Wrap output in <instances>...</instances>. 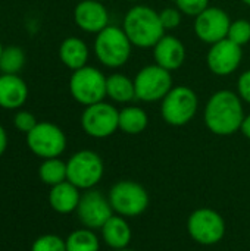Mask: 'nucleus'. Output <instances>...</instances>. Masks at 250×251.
I'll return each mask as SVG.
<instances>
[{"instance_id": "nucleus-34", "label": "nucleus", "mask_w": 250, "mask_h": 251, "mask_svg": "<svg viewBox=\"0 0 250 251\" xmlns=\"http://www.w3.org/2000/svg\"><path fill=\"white\" fill-rule=\"evenodd\" d=\"M3 49H4V47H3V46H1V43H0V57H1V53H3Z\"/></svg>"}, {"instance_id": "nucleus-2", "label": "nucleus", "mask_w": 250, "mask_h": 251, "mask_svg": "<svg viewBox=\"0 0 250 251\" xmlns=\"http://www.w3.org/2000/svg\"><path fill=\"white\" fill-rule=\"evenodd\" d=\"M122 29L131 44L140 49H153L165 35L159 12L146 4H136L125 13Z\"/></svg>"}, {"instance_id": "nucleus-23", "label": "nucleus", "mask_w": 250, "mask_h": 251, "mask_svg": "<svg viewBox=\"0 0 250 251\" xmlns=\"http://www.w3.org/2000/svg\"><path fill=\"white\" fill-rule=\"evenodd\" d=\"M38 176L44 184H47L50 187H55L63 181H68L66 179V163L57 157L44 159V162L38 168Z\"/></svg>"}, {"instance_id": "nucleus-16", "label": "nucleus", "mask_w": 250, "mask_h": 251, "mask_svg": "<svg viewBox=\"0 0 250 251\" xmlns=\"http://www.w3.org/2000/svg\"><path fill=\"white\" fill-rule=\"evenodd\" d=\"M155 63L172 72L183 66L186 60V46L174 35H164L153 47Z\"/></svg>"}, {"instance_id": "nucleus-9", "label": "nucleus", "mask_w": 250, "mask_h": 251, "mask_svg": "<svg viewBox=\"0 0 250 251\" xmlns=\"http://www.w3.org/2000/svg\"><path fill=\"white\" fill-rule=\"evenodd\" d=\"M28 149L41 159L59 157L66 149L63 131L52 122H38L27 134Z\"/></svg>"}, {"instance_id": "nucleus-4", "label": "nucleus", "mask_w": 250, "mask_h": 251, "mask_svg": "<svg viewBox=\"0 0 250 251\" xmlns=\"http://www.w3.org/2000/svg\"><path fill=\"white\" fill-rule=\"evenodd\" d=\"M106 78L102 71L94 66H84L72 71L69 78V93L72 99L83 104L91 106L105 100L106 96Z\"/></svg>"}, {"instance_id": "nucleus-28", "label": "nucleus", "mask_w": 250, "mask_h": 251, "mask_svg": "<svg viewBox=\"0 0 250 251\" xmlns=\"http://www.w3.org/2000/svg\"><path fill=\"white\" fill-rule=\"evenodd\" d=\"M175 7L187 16H199L203 10L209 7V0H174Z\"/></svg>"}, {"instance_id": "nucleus-25", "label": "nucleus", "mask_w": 250, "mask_h": 251, "mask_svg": "<svg viewBox=\"0 0 250 251\" xmlns=\"http://www.w3.org/2000/svg\"><path fill=\"white\" fill-rule=\"evenodd\" d=\"M25 63V53L18 46H9L3 49L0 57L1 74H18Z\"/></svg>"}, {"instance_id": "nucleus-19", "label": "nucleus", "mask_w": 250, "mask_h": 251, "mask_svg": "<svg viewBox=\"0 0 250 251\" xmlns=\"http://www.w3.org/2000/svg\"><path fill=\"white\" fill-rule=\"evenodd\" d=\"M102 238L106 246H109L112 250H122L127 249L131 243L133 232L128 225V222L124 219V216L113 215L102 228Z\"/></svg>"}, {"instance_id": "nucleus-38", "label": "nucleus", "mask_w": 250, "mask_h": 251, "mask_svg": "<svg viewBox=\"0 0 250 251\" xmlns=\"http://www.w3.org/2000/svg\"><path fill=\"white\" fill-rule=\"evenodd\" d=\"M99 1H105V0H99Z\"/></svg>"}, {"instance_id": "nucleus-30", "label": "nucleus", "mask_w": 250, "mask_h": 251, "mask_svg": "<svg viewBox=\"0 0 250 251\" xmlns=\"http://www.w3.org/2000/svg\"><path fill=\"white\" fill-rule=\"evenodd\" d=\"M37 119L32 113L27 112V110H19L15 118H13V125L18 131L24 132V134H28L35 125H37Z\"/></svg>"}, {"instance_id": "nucleus-37", "label": "nucleus", "mask_w": 250, "mask_h": 251, "mask_svg": "<svg viewBox=\"0 0 250 251\" xmlns=\"http://www.w3.org/2000/svg\"><path fill=\"white\" fill-rule=\"evenodd\" d=\"M127 1H140V0H127Z\"/></svg>"}, {"instance_id": "nucleus-26", "label": "nucleus", "mask_w": 250, "mask_h": 251, "mask_svg": "<svg viewBox=\"0 0 250 251\" xmlns=\"http://www.w3.org/2000/svg\"><path fill=\"white\" fill-rule=\"evenodd\" d=\"M228 40L239 46H245L250 41V21L248 19H236L231 21L230 29H228Z\"/></svg>"}, {"instance_id": "nucleus-3", "label": "nucleus", "mask_w": 250, "mask_h": 251, "mask_svg": "<svg viewBox=\"0 0 250 251\" xmlns=\"http://www.w3.org/2000/svg\"><path fill=\"white\" fill-rule=\"evenodd\" d=\"M133 44L122 28L108 25L94 38V53L99 62L106 68H121L131 56Z\"/></svg>"}, {"instance_id": "nucleus-17", "label": "nucleus", "mask_w": 250, "mask_h": 251, "mask_svg": "<svg viewBox=\"0 0 250 251\" xmlns=\"http://www.w3.org/2000/svg\"><path fill=\"white\" fill-rule=\"evenodd\" d=\"M28 99V85L18 74L0 75V107L16 110Z\"/></svg>"}, {"instance_id": "nucleus-29", "label": "nucleus", "mask_w": 250, "mask_h": 251, "mask_svg": "<svg viewBox=\"0 0 250 251\" xmlns=\"http://www.w3.org/2000/svg\"><path fill=\"white\" fill-rule=\"evenodd\" d=\"M181 16H183V13L177 7H165L159 12V18H161V22H162L165 31L175 29L181 24Z\"/></svg>"}, {"instance_id": "nucleus-36", "label": "nucleus", "mask_w": 250, "mask_h": 251, "mask_svg": "<svg viewBox=\"0 0 250 251\" xmlns=\"http://www.w3.org/2000/svg\"><path fill=\"white\" fill-rule=\"evenodd\" d=\"M111 251H133V250H128V249H122V250H111Z\"/></svg>"}, {"instance_id": "nucleus-7", "label": "nucleus", "mask_w": 250, "mask_h": 251, "mask_svg": "<svg viewBox=\"0 0 250 251\" xmlns=\"http://www.w3.org/2000/svg\"><path fill=\"white\" fill-rule=\"evenodd\" d=\"M109 203L113 212L124 218L141 215L149 206L147 191L134 181H119L109 191Z\"/></svg>"}, {"instance_id": "nucleus-15", "label": "nucleus", "mask_w": 250, "mask_h": 251, "mask_svg": "<svg viewBox=\"0 0 250 251\" xmlns=\"http://www.w3.org/2000/svg\"><path fill=\"white\" fill-rule=\"evenodd\" d=\"M74 21L80 29L99 34L109 25V12L103 1L81 0L74 9Z\"/></svg>"}, {"instance_id": "nucleus-20", "label": "nucleus", "mask_w": 250, "mask_h": 251, "mask_svg": "<svg viewBox=\"0 0 250 251\" xmlns=\"http://www.w3.org/2000/svg\"><path fill=\"white\" fill-rule=\"evenodd\" d=\"M59 59L71 71L87 66L88 47L84 40L78 37H68L59 46Z\"/></svg>"}, {"instance_id": "nucleus-27", "label": "nucleus", "mask_w": 250, "mask_h": 251, "mask_svg": "<svg viewBox=\"0 0 250 251\" xmlns=\"http://www.w3.org/2000/svg\"><path fill=\"white\" fill-rule=\"evenodd\" d=\"M31 251H66V243L60 237L49 234L38 237L34 241Z\"/></svg>"}, {"instance_id": "nucleus-11", "label": "nucleus", "mask_w": 250, "mask_h": 251, "mask_svg": "<svg viewBox=\"0 0 250 251\" xmlns=\"http://www.w3.org/2000/svg\"><path fill=\"white\" fill-rule=\"evenodd\" d=\"M190 237L202 246L218 244L225 235V222L222 216L212 209H197L187 221Z\"/></svg>"}, {"instance_id": "nucleus-13", "label": "nucleus", "mask_w": 250, "mask_h": 251, "mask_svg": "<svg viewBox=\"0 0 250 251\" xmlns=\"http://www.w3.org/2000/svg\"><path fill=\"white\" fill-rule=\"evenodd\" d=\"M80 222L88 229H100L112 216L113 209L100 191L88 190L81 196L80 204L77 207Z\"/></svg>"}, {"instance_id": "nucleus-18", "label": "nucleus", "mask_w": 250, "mask_h": 251, "mask_svg": "<svg viewBox=\"0 0 250 251\" xmlns=\"http://www.w3.org/2000/svg\"><path fill=\"white\" fill-rule=\"evenodd\" d=\"M78 190L80 188H77L69 181H63V182L52 187V190L49 193L50 207L60 215L72 213L74 210H77V207L80 204L81 194Z\"/></svg>"}, {"instance_id": "nucleus-8", "label": "nucleus", "mask_w": 250, "mask_h": 251, "mask_svg": "<svg viewBox=\"0 0 250 251\" xmlns=\"http://www.w3.org/2000/svg\"><path fill=\"white\" fill-rule=\"evenodd\" d=\"M134 88L137 100L146 103L162 101L172 88V75L156 63L147 65L137 72L134 78Z\"/></svg>"}, {"instance_id": "nucleus-5", "label": "nucleus", "mask_w": 250, "mask_h": 251, "mask_svg": "<svg viewBox=\"0 0 250 251\" xmlns=\"http://www.w3.org/2000/svg\"><path fill=\"white\" fill-rule=\"evenodd\" d=\"M197 109V94L190 87L178 85L172 87L171 91L162 99L161 115L167 124L172 126H183L196 116Z\"/></svg>"}, {"instance_id": "nucleus-12", "label": "nucleus", "mask_w": 250, "mask_h": 251, "mask_svg": "<svg viewBox=\"0 0 250 251\" xmlns=\"http://www.w3.org/2000/svg\"><path fill=\"white\" fill-rule=\"evenodd\" d=\"M243 59L242 46L224 38L218 43L211 44L206 54V63L209 71L218 76H228L234 74Z\"/></svg>"}, {"instance_id": "nucleus-14", "label": "nucleus", "mask_w": 250, "mask_h": 251, "mask_svg": "<svg viewBox=\"0 0 250 251\" xmlns=\"http://www.w3.org/2000/svg\"><path fill=\"white\" fill-rule=\"evenodd\" d=\"M230 24L231 19L224 9L209 6L194 18V34L200 41L214 44L227 38Z\"/></svg>"}, {"instance_id": "nucleus-6", "label": "nucleus", "mask_w": 250, "mask_h": 251, "mask_svg": "<svg viewBox=\"0 0 250 251\" xmlns=\"http://www.w3.org/2000/svg\"><path fill=\"white\" fill-rule=\"evenodd\" d=\"M103 160L91 150L77 151L66 163V179L80 190H91L103 176Z\"/></svg>"}, {"instance_id": "nucleus-22", "label": "nucleus", "mask_w": 250, "mask_h": 251, "mask_svg": "<svg viewBox=\"0 0 250 251\" xmlns=\"http://www.w3.org/2000/svg\"><path fill=\"white\" fill-rule=\"evenodd\" d=\"M149 125V116L146 110L139 106H127L119 110V129L128 135H137L143 132Z\"/></svg>"}, {"instance_id": "nucleus-32", "label": "nucleus", "mask_w": 250, "mask_h": 251, "mask_svg": "<svg viewBox=\"0 0 250 251\" xmlns=\"http://www.w3.org/2000/svg\"><path fill=\"white\" fill-rule=\"evenodd\" d=\"M6 147H7V135H6L4 128L0 125V157H1L3 153L6 151Z\"/></svg>"}, {"instance_id": "nucleus-24", "label": "nucleus", "mask_w": 250, "mask_h": 251, "mask_svg": "<svg viewBox=\"0 0 250 251\" xmlns=\"http://www.w3.org/2000/svg\"><path fill=\"white\" fill-rule=\"evenodd\" d=\"M66 251H99L100 243L93 229H77L65 240Z\"/></svg>"}, {"instance_id": "nucleus-10", "label": "nucleus", "mask_w": 250, "mask_h": 251, "mask_svg": "<svg viewBox=\"0 0 250 251\" xmlns=\"http://www.w3.org/2000/svg\"><path fill=\"white\" fill-rule=\"evenodd\" d=\"M81 126L93 138H108L119 129V110L106 101L85 106L81 115Z\"/></svg>"}, {"instance_id": "nucleus-31", "label": "nucleus", "mask_w": 250, "mask_h": 251, "mask_svg": "<svg viewBox=\"0 0 250 251\" xmlns=\"http://www.w3.org/2000/svg\"><path fill=\"white\" fill-rule=\"evenodd\" d=\"M237 94L246 103H250V69L245 71L237 81Z\"/></svg>"}, {"instance_id": "nucleus-21", "label": "nucleus", "mask_w": 250, "mask_h": 251, "mask_svg": "<svg viewBox=\"0 0 250 251\" xmlns=\"http://www.w3.org/2000/svg\"><path fill=\"white\" fill-rule=\"evenodd\" d=\"M106 96L115 103H130L136 99L134 79L124 74H112L106 78Z\"/></svg>"}, {"instance_id": "nucleus-33", "label": "nucleus", "mask_w": 250, "mask_h": 251, "mask_svg": "<svg viewBox=\"0 0 250 251\" xmlns=\"http://www.w3.org/2000/svg\"><path fill=\"white\" fill-rule=\"evenodd\" d=\"M240 131L243 132V135H245L246 138H249L250 140V115H246V116H245Z\"/></svg>"}, {"instance_id": "nucleus-35", "label": "nucleus", "mask_w": 250, "mask_h": 251, "mask_svg": "<svg viewBox=\"0 0 250 251\" xmlns=\"http://www.w3.org/2000/svg\"><path fill=\"white\" fill-rule=\"evenodd\" d=\"M242 1H243L245 4H248V6H250V0H242Z\"/></svg>"}, {"instance_id": "nucleus-1", "label": "nucleus", "mask_w": 250, "mask_h": 251, "mask_svg": "<svg viewBox=\"0 0 250 251\" xmlns=\"http://www.w3.org/2000/svg\"><path fill=\"white\" fill-rule=\"evenodd\" d=\"M240 96L231 90H220L214 93L203 112L205 124L215 135H231L240 131L245 109Z\"/></svg>"}]
</instances>
